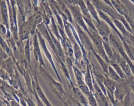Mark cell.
<instances>
[{
    "label": "cell",
    "instance_id": "obj_12",
    "mask_svg": "<svg viewBox=\"0 0 134 106\" xmlns=\"http://www.w3.org/2000/svg\"><path fill=\"white\" fill-rule=\"evenodd\" d=\"M117 83L115 81L109 78H106L104 82V84L107 91V94L108 98L114 97V92Z\"/></svg>",
    "mask_w": 134,
    "mask_h": 106
},
{
    "label": "cell",
    "instance_id": "obj_5",
    "mask_svg": "<svg viewBox=\"0 0 134 106\" xmlns=\"http://www.w3.org/2000/svg\"><path fill=\"white\" fill-rule=\"evenodd\" d=\"M73 71L74 72L75 76L78 87L82 91V92L86 97L89 96L91 93H93L90 91L88 87L85 83V81H84L82 72L75 65L73 66Z\"/></svg>",
    "mask_w": 134,
    "mask_h": 106
},
{
    "label": "cell",
    "instance_id": "obj_3",
    "mask_svg": "<svg viewBox=\"0 0 134 106\" xmlns=\"http://www.w3.org/2000/svg\"><path fill=\"white\" fill-rule=\"evenodd\" d=\"M66 5L72 14L74 21H75L78 25L83 29L88 34L89 33L88 29L83 19V17L79 6L71 5L66 3Z\"/></svg>",
    "mask_w": 134,
    "mask_h": 106
},
{
    "label": "cell",
    "instance_id": "obj_1",
    "mask_svg": "<svg viewBox=\"0 0 134 106\" xmlns=\"http://www.w3.org/2000/svg\"><path fill=\"white\" fill-rule=\"evenodd\" d=\"M88 31L89 33H88V35L92 41L95 50L109 64V60L104 50L103 41L99 35L98 32L97 30H93L91 29H88Z\"/></svg>",
    "mask_w": 134,
    "mask_h": 106
},
{
    "label": "cell",
    "instance_id": "obj_23",
    "mask_svg": "<svg viewBox=\"0 0 134 106\" xmlns=\"http://www.w3.org/2000/svg\"><path fill=\"white\" fill-rule=\"evenodd\" d=\"M109 64L116 71V72L118 73V74L119 75V76L123 80L126 79L127 76L126 75V74L124 73L123 70H122L121 68L119 65V64L117 63L116 62H115L114 61H109Z\"/></svg>",
    "mask_w": 134,
    "mask_h": 106
},
{
    "label": "cell",
    "instance_id": "obj_20",
    "mask_svg": "<svg viewBox=\"0 0 134 106\" xmlns=\"http://www.w3.org/2000/svg\"><path fill=\"white\" fill-rule=\"evenodd\" d=\"M117 63L119 64L120 67L121 68L122 70L126 74L127 77H131L132 75V72L130 69V66L129 65L127 61L121 56V57L118 60Z\"/></svg>",
    "mask_w": 134,
    "mask_h": 106
},
{
    "label": "cell",
    "instance_id": "obj_14",
    "mask_svg": "<svg viewBox=\"0 0 134 106\" xmlns=\"http://www.w3.org/2000/svg\"><path fill=\"white\" fill-rule=\"evenodd\" d=\"M72 86L73 88V94L75 98L77 99V102L84 106H86L88 104L87 98L86 97V96L82 92L79 87H75L74 85Z\"/></svg>",
    "mask_w": 134,
    "mask_h": 106
},
{
    "label": "cell",
    "instance_id": "obj_9",
    "mask_svg": "<svg viewBox=\"0 0 134 106\" xmlns=\"http://www.w3.org/2000/svg\"><path fill=\"white\" fill-rule=\"evenodd\" d=\"M97 12H98V16H99V17L103 20H104L110 27V28H111L113 30L114 32L119 37V38L120 39L121 42H123L124 41H125L122 35H121V34L120 33L119 31L118 30V29L115 26L113 19L108 15H107L103 11L99 10V9H97Z\"/></svg>",
    "mask_w": 134,
    "mask_h": 106
},
{
    "label": "cell",
    "instance_id": "obj_16",
    "mask_svg": "<svg viewBox=\"0 0 134 106\" xmlns=\"http://www.w3.org/2000/svg\"><path fill=\"white\" fill-rule=\"evenodd\" d=\"M36 92L38 94V96L40 98L41 101L42 102V103L46 105V106H52L51 103L49 102L48 99L47 98L46 96H45L44 94L43 93L37 79V77L36 75Z\"/></svg>",
    "mask_w": 134,
    "mask_h": 106
},
{
    "label": "cell",
    "instance_id": "obj_17",
    "mask_svg": "<svg viewBox=\"0 0 134 106\" xmlns=\"http://www.w3.org/2000/svg\"><path fill=\"white\" fill-rule=\"evenodd\" d=\"M93 73H94L93 76L96 81V83L97 84L98 86L99 87V88H100V89L102 90L104 94V95L107 96V91H106V89L105 87L104 84V80L106 78V77L104 75L101 74V73L96 72L94 70Z\"/></svg>",
    "mask_w": 134,
    "mask_h": 106
},
{
    "label": "cell",
    "instance_id": "obj_36",
    "mask_svg": "<svg viewBox=\"0 0 134 106\" xmlns=\"http://www.w3.org/2000/svg\"><path fill=\"white\" fill-rule=\"evenodd\" d=\"M77 106H84V105H82L81 104H80L79 102H77Z\"/></svg>",
    "mask_w": 134,
    "mask_h": 106
},
{
    "label": "cell",
    "instance_id": "obj_10",
    "mask_svg": "<svg viewBox=\"0 0 134 106\" xmlns=\"http://www.w3.org/2000/svg\"><path fill=\"white\" fill-rule=\"evenodd\" d=\"M0 10L2 23L6 27L7 29H9V12L7 2L5 0L0 1Z\"/></svg>",
    "mask_w": 134,
    "mask_h": 106
},
{
    "label": "cell",
    "instance_id": "obj_35",
    "mask_svg": "<svg viewBox=\"0 0 134 106\" xmlns=\"http://www.w3.org/2000/svg\"><path fill=\"white\" fill-rule=\"evenodd\" d=\"M130 88L134 93V83H133V82H132V83L130 84Z\"/></svg>",
    "mask_w": 134,
    "mask_h": 106
},
{
    "label": "cell",
    "instance_id": "obj_18",
    "mask_svg": "<svg viewBox=\"0 0 134 106\" xmlns=\"http://www.w3.org/2000/svg\"><path fill=\"white\" fill-rule=\"evenodd\" d=\"M110 2L113 8L119 15L122 16L125 15L128 8L124 5L119 0H111Z\"/></svg>",
    "mask_w": 134,
    "mask_h": 106
},
{
    "label": "cell",
    "instance_id": "obj_31",
    "mask_svg": "<svg viewBox=\"0 0 134 106\" xmlns=\"http://www.w3.org/2000/svg\"><path fill=\"white\" fill-rule=\"evenodd\" d=\"M131 46H132L134 48V35L130 33L129 37V40L128 43Z\"/></svg>",
    "mask_w": 134,
    "mask_h": 106
},
{
    "label": "cell",
    "instance_id": "obj_39",
    "mask_svg": "<svg viewBox=\"0 0 134 106\" xmlns=\"http://www.w3.org/2000/svg\"><path fill=\"white\" fill-rule=\"evenodd\" d=\"M0 1H1V0H0Z\"/></svg>",
    "mask_w": 134,
    "mask_h": 106
},
{
    "label": "cell",
    "instance_id": "obj_4",
    "mask_svg": "<svg viewBox=\"0 0 134 106\" xmlns=\"http://www.w3.org/2000/svg\"><path fill=\"white\" fill-rule=\"evenodd\" d=\"M36 33H37V36H38V40H39V44H40V45L41 46L43 52H44V54L47 58V59L49 60L50 64L51 65L53 70H54V72H55V73L56 74V75L58 77V79L59 80V81L61 82H62V80L61 79V77L58 73V72L57 70V68L55 67V64L53 61V59H52V56H51V53L50 52L49 50H48V48H47V46L46 45V42H45V39L43 37V36L41 34V33L39 32V31L37 29L36 30Z\"/></svg>",
    "mask_w": 134,
    "mask_h": 106
},
{
    "label": "cell",
    "instance_id": "obj_32",
    "mask_svg": "<svg viewBox=\"0 0 134 106\" xmlns=\"http://www.w3.org/2000/svg\"><path fill=\"white\" fill-rule=\"evenodd\" d=\"M78 1L79 0H65L66 4L74 5H78Z\"/></svg>",
    "mask_w": 134,
    "mask_h": 106
},
{
    "label": "cell",
    "instance_id": "obj_21",
    "mask_svg": "<svg viewBox=\"0 0 134 106\" xmlns=\"http://www.w3.org/2000/svg\"><path fill=\"white\" fill-rule=\"evenodd\" d=\"M92 52L94 55L96 59L98 61L99 65L101 66L103 71H104V73H105L106 74H107V71H108V68L109 66V64L100 56L99 55L96 51L95 50L94 48L92 50Z\"/></svg>",
    "mask_w": 134,
    "mask_h": 106
},
{
    "label": "cell",
    "instance_id": "obj_33",
    "mask_svg": "<svg viewBox=\"0 0 134 106\" xmlns=\"http://www.w3.org/2000/svg\"><path fill=\"white\" fill-rule=\"evenodd\" d=\"M10 106H20V105L17 101L15 100H13L10 102Z\"/></svg>",
    "mask_w": 134,
    "mask_h": 106
},
{
    "label": "cell",
    "instance_id": "obj_37",
    "mask_svg": "<svg viewBox=\"0 0 134 106\" xmlns=\"http://www.w3.org/2000/svg\"><path fill=\"white\" fill-rule=\"evenodd\" d=\"M56 1H59V0H56Z\"/></svg>",
    "mask_w": 134,
    "mask_h": 106
},
{
    "label": "cell",
    "instance_id": "obj_8",
    "mask_svg": "<svg viewBox=\"0 0 134 106\" xmlns=\"http://www.w3.org/2000/svg\"><path fill=\"white\" fill-rule=\"evenodd\" d=\"M32 44H33V50H34V58H35V61L36 63H38L39 64V66H42L44 68L47 69L46 64L43 61L42 55L41 54V51L40 49V46H39V42L38 40V38L37 36V34L36 31V33L35 34L33 35V42H32Z\"/></svg>",
    "mask_w": 134,
    "mask_h": 106
},
{
    "label": "cell",
    "instance_id": "obj_38",
    "mask_svg": "<svg viewBox=\"0 0 134 106\" xmlns=\"http://www.w3.org/2000/svg\"><path fill=\"white\" fill-rule=\"evenodd\" d=\"M109 1H110H110H111V0H109Z\"/></svg>",
    "mask_w": 134,
    "mask_h": 106
},
{
    "label": "cell",
    "instance_id": "obj_24",
    "mask_svg": "<svg viewBox=\"0 0 134 106\" xmlns=\"http://www.w3.org/2000/svg\"><path fill=\"white\" fill-rule=\"evenodd\" d=\"M122 43L127 55L132 61H134V48L126 41L122 42Z\"/></svg>",
    "mask_w": 134,
    "mask_h": 106
},
{
    "label": "cell",
    "instance_id": "obj_22",
    "mask_svg": "<svg viewBox=\"0 0 134 106\" xmlns=\"http://www.w3.org/2000/svg\"><path fill=\"white\" fill-rule=\"evenodd\" d=\"M109 78L115 82H116L118 83H122L123 79H122L119 75L118 74V73L116 72V71L114 69V68L110 65H109L108 68V71L107 74Z\"/></svg>",
    "mask_w": 134,
    "mask_h": 106
},
{
    "label": "cell",
    "instance_id": "obj_34",
    "mask_svg": "<svg viewBox=\"0 0 134 106\" xmlns=\"http://www.w3.org/2000/svg\"><path fill=\"white\" fill-rule=\"evenodd\" d=\"M0 106H7L6 104V103H5L3 100L0 99Z\"/></svg>",
    "mask_w": 134,
    "mask_h": 106
},
{
    "label": "cell",
    "instance_id": "obj_26",
    "mask_svg": "<svg viewBox=\"0 0 134 106\" xmlns=\"http://www.w3.org/2000/svg\"><path fill=\"white\" fill-rule=\"evenodd\" d=\"M125 18L126 19V21H127V22L128 23V24H129L130 28L131 29L132 34L134 35V21L132 17V15H131V12L130 11V9L129 8L128 9L126 13L125 14V15L124 16Z\"/></svg>",
    "mask_w": 134,
    "mask_h": 106
},
{
    "label": "cell",
    "instance_id": "obj_30",
    "mask_svg": "<svg viewBox=\"0 0 134 106\" xmlns=\"http://www.w3.org/2000/svg\"><path fill=\"white\" fill-rule=\"evenodd\" d=\"M7 29L6 27L3 24L0 23V35L4 38L6 39Z\"/></svg>",
    "mask_w": 134,
    "mask_h": 106
},
{
    "label": "cell",
    "instance_id": "obj_7",
    "mask_svg": "<svg viewBox=\"0 0 134 106\" xmlns=\"http://www.w3.org/2000/svg\"><path fill=\"white\" fill-rule=\"evenodd\" d=\"M93 21L97 31L103 41L105 42L109 43V36L111 33L109 25L103 20H100V22L98 23L95 20Z\"/></svg>",
    "mask_w": 134,
    "mask_h": 106
},
{
    "label": "cell",
    "instance_id": "obj_11",
    "mask_svg": "<svg viewBox=\"0 0 134 106\" xmlns=\"http://www.w3.org/2000/svg\"><path fill=\"white\" fill-rule=\"evenodd\" d=\"M126 86H124L122 83H117L114 92V97L115 100L122 103L125 96L127 93L129 92L126 91Z\"/></svg>",
    "mask_w": 134,
    "mask_h": 106
},
{
    "label": "cell",
    "instance_id": "obj_28",
    "mask_svg": "<svg viewBox=\"0 0 134 106\" xmlns=\"http://www.w3.org/2000/svg\"><path fill=\"white\" fill-rule=\"evenodd\" d=\"M87 98L88 99V105L90 106H98L94 93H91L87 97Z\"/></svg>",
    "mask_w": 134,
    "mask_h": 106
},
{
    "label": "cell",
    "instance_id": "obj_2",
    "mask_svg": "<svg viewBox=\"0 0 134 106\" xmlns=\"http://www.w3.org/2000/svg\"><path fill=\"white\" fill-rule=\"evenodd\" d=\"M40 72L42 76L43 77V78L46 80L47 83L48 84L49 87L51 88L52 91L59 96V93L63 95L64 94V89L63 88L62 85L60 83L57 82L51 76L50 74L47 70V69L44 68L43 67L40 65L39 66Z\"/></svg>",
    "mask_w": 134,
    "mask_h": 106
},
{
    "label": "cell",
    "instance_id": "obj_27",
    "mask_svg": "<svg viewBox=\"0 0 134 106\" xmlns=\"http://www.w3.org/2000/svg\"><path fill=\"white\" fill-rule=\"evenodd\" d=\"M27 43L24 47V54L27 64L30 67V39L29 38L27 39Z\"/></svg>",
    "mask_w": 134,
    "mask_h": 106
},
{
    "label": "cell",
    "instance_id": "obj_15",
    "mask_svg": "<svg viewBox=\"0 0 134 106\" xmlns=\"http://www.w3.org/2000/svg\"><path fill=\"white\" fill-rule=\"evenodd\" d=\"M113 20L115 26L122 35L125 41L128 43L129 37L130 33L127 31V30L126 29V28L120 21L118 19H113Z\"/></svg>",
    "mask_w": 134,
    "mask_h": 106
},
{
    "label": "cell",
    "instance_id": "obj_19",
    "mask_svg": "<svg viewBox=\"0 0 134 106\" xmlns=\"http://www.w3.org/2000/svg\"><path fill=\"white\" fill-rule=\"evenodd\" d=\"M84 1H85V4L88 8V10L92 17L93 18L94 20H95V21H96L98 23L100 21V19L99 18V16H98L96 8L92 4V3L91 2L90 0H84Z\"/></svg>",
    "mask_w": 134,
    "mask_h": 106
},
{
    "label": "cell",
    "instance_id": "obj_25",
    "mask_svg": "<svg viewBox=\"0 0 134 106\" xmlns=\"http://www.w3.org/2000/svg\"><path fill=\"white\" fill-rule=\"evenodd\" d=\"M103 46H104L105 53L107 56L109 61L112 60L114 56V51H113V47H111L109 45V43H107L104 41H103Z\"/></svg>",
    "mask_w": 134,
    "mask_h": 106
},
{
    "label": "cell",
    "instance_id": "obj_6",
    "mask_svg": "<svg viewBox=\"0 0 134 106\" xmlns=\"http://www.w3.org/2000/svg\"><path fill=\"white\" fill-rule=\"evenodd\" d=\"M75 25V28L77 31V33L79 36L81 43L84 48V49H87L88 50L92 51L94 49V46L93 43L91 41L89 36L87 35L82 30V28L78 25L75 21H74V24Z\"/></svg>",
    "mask_w": 134,
    "mask_h": 106
},
{
    "label": "cell",
    "instance_id": "obj_13",
    "mask_svg": "<svg viewBox=\"0 0 134 106\" xmlns=\"http://www.w3.org/2000/svg\"><path fill=\"white\" fill-rule=\"evenodd\" d=\"M84 81L88 87L90 91L94 93V90L93 83V76H92L91 65L90 64L88 60L86 61V69L84 76Z\"/></svg>",
    "mask_w": 134,
    "mask_h": 106
},
{
    "label": "cell",
    "instance_id": "obj_29",
    "mask_svg": "<svg viewBox=\"0 0 134 106\" xmlns=\"http://www.w3.org/2000/svg\"><path fill=\"white\" fill-rule=\"evenodd\" d=\"M130 94V91H129L127 93V94L125 96L121 103L122 106H132V104L131 103Z\"/></svg>",
    "mask_w": 134,
    "mask_h": 106
}]
</instances>
